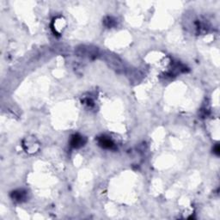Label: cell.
I'll return each mask as SVG.
<instances>
[{
    "label": "cell",
    "instance_id": "1",
    "mask_svg": "<svg viewBox=\"0 0 220 220\" xmlns=\"http://www.w3.org/2000/svg\"><path fill=\"white\" fill-rule=\"evenodd\" d=\"M86 139L79 134H75L71 137V146L74 148H79L85 144Z\"/></svg>",
    "mask_w": 220,
    "mask_h": 220
},
{
    "label": "cell",
    "instance_id": "2",
    "mask_svg": "<svg viewBox=\"0 0 220 220\" xmlns=\"http://www.w3.org/2000/svg\"><path fill=\"white\" fill-rule=\"evenodd\" d=\"M98 143L102 148H105V149H112L114 146V144L113 143L112 140L110 138H106V137H101L99 138Z\"/></svg>",
    "mask_w": 220,
    "mask_h": 220
},
{
    "label": "cell",
    "instance_id": "3",
    "mask_svg": "<svg viewBox=\"0 0 220 220\" xmlns=\"http://www.w3.org/2000/svg\"><path fill=\"white\" fill-rule=\"evenodd\" d=\"M11 196L15 200L21 201V200H23V199H25V197H26V193L23 190L15 191V192L12 193Z\"/></svg>",
    "mask_w": 220,
    "mask_h": 220
},
{
    "label": "cell",
    "instance_id": "4",
    "mask_svg": "<svg viewBox=\"0 0 220 220\" xmlns=\"http://www.w3.org/2000/svg\"><path fill=\"white\" fill-rule=\"evenodd\" d=\"M104 23L106 26L110 28V27H113L115 25V21H114L112 17H107V18L105 19Z\"/></svg>",
    "mask_w": 220,
    "mask_h": 220
},
{
    "label": "cell",
    "instance_id": "5",
    "mask_svg": "<svg viewBox=\"0 0 220 220\" xmlns=\"http://www.w3.org/2000/svg\"><path fill=\"white\" fill-rule=\"evenodd\" d=\"M219 151H220L219 146H218V144H217L216 146H215V147L213 148V152L215 153L216 155H218H218H219V154H220Z\"/></svg>",
    "mask_w": 220,
    "mask_h": 220
}]
</instances>
